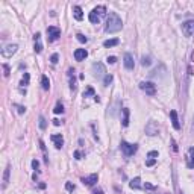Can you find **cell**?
Here are the masks:
<instances>
[{
    "label": "cell",
    "mask_w": 194,
    "mask_h": 194,
    "mask_svg": "<svg viewBox=\"0 0 194 194\" xmlns=\"http://www.w3.org/2000/svg\"><path fill=\"white\" fill-rule=\"evenodd\" d=\"M123 27V21L118 17L117 12H109L108 20H106V26H105V32L106 34H115L118 31H121Z\"/></svg>",
    "instance_id": "obj_1"
},
{
    "label": "cell",
    "mask_w": 194,
    "mask_h": 194,
    "mask_svg": "<svg viewBox=\"0 0 194 194\" xmlns=\"http://www.w3.org/2000/svg\"><path fill=\"white\" fill-rule=\"evenodd\" d=\"M106 15V6H103V5H100V6H95L91 12H89V21L92 23V24H97V23H100V20L103 18Z\"/></svg>",
    "instance_id": "obj_2"
},
{
    "label": "cell",
    "mask_w": 194,
    "mask_h": 194,
    "mask_svg": "<svg viewBox=\"0 0 194 194\" xmlns=\"http://www.w3.org/2000/svg\"><path fill=\"white\" fill-rule=\"evenodd\" d=\"M120 149H121V152L124 153V156H132V155L138 150V144H131V143L121 141V143H120Z\"/></svg>",
    "instance_id": "obj_3"
},
{
    "label": "cell",
    "mask_w": 194,
    "mask_h": 194,
    "mask_svg": "<svg viewBox=\"0 0 194 194\" xmlns=\"http://www.w3.org/2000/svg\"><path fill=\"white\" fill-rule=\"evenodd\" d=\"M140 88H141L147 95H155V94H156V86H155V83H152V82H141V83H140Z\"/></svg>",
    "instance_id": "obj_4"
},
{
    "label": "cell",
    "mask_w": 194,
    "mask_h": 194,
    "mask_svg": "<svg viewBox=\"0 0 194 194\" xmlns=\"http://www.w3.org/2000/svg\"><path fill=\"white\" fill-rule=\"evenodd\" d=\"M47 38H49V41H56L59 37H61V29L59 27H56V26H49L47 27Z\"/></svg>",
    "instance_id": "obj_5"
},
{
    "label": "cell",
    "mask_w": 194,
    "mask_h": 194,
    "mask_svg": "<svg viewBox=\"0 0 194 194\" xmlns=\"http://www.w3.org/2000/svg\"><path fill=\"white\" fill-rule=\"evenodd\" d=\"M182 32L185 37H191L194 34V20H188V21L182 23Z\"/></svg>",
    "instance_id": "obj_6"
},
{
    "label": "cell",
    "mask_w": 194,
    "mask_h": 194,
    "mask_svg": "<svg viewBox=\"0 0 194 194\" xmlns=\"http://www.w3.org/2000/svg\"><path fill=\"white\" fill-rule=\"evenodd\" d=\"M123 64H124V67H126L128 70H134V67H135L134 56H132L131 53H124V56H123Z\"/></svg>",
    "instance_id": "obj_7"
},
{
    "label": "cell",
    "mask_w": 194,
    "mask_h": 194,
    "mask_svg": "<svg viewBox=\"0 0 194 194\" xmlns=\"http://www.w3.org/2000/svg\"><path fill=\"white\" fill-rule=\"evenodd\" d=\"M97 179H99L97 173H92V174H89V176H86V177H82V183L86 185V186H92V185H95Z\"/></svg>",
    "instance_id": "obj_8"
},
{
    "label": "cell",
    "mask_w": 194,
    "mask_h": 194,
    "mask_svg": "<svg viewBox=\"0 0 194 194\" xmlns=\"http://www.w3.org/2000/svg\"><path fill=\"white\" fill-rule=\"evenodd\" d=\"M17 49H18L17 44H9V46H6V47L2 50V55H3L5 58H11V56L17 52Z\"/></svg>",
    "instance_id": "obj_9"
},
{
    "label": "cell",
    "mask_w": 194,
    "mask_h": 194,
    "mask_svg": "<svg viewBox=\"0 0 194 194\" xmlns=\"http://www.w3.org/2000/svg\"><path fill=\"white\" fill-rule=\"evenodd\" d=\"M34 40H35V47H34V50H35L37 53H41V52H43V44H41V34H40V32H37V34L34 35Z\"/></svg>",
    "instance_id": "obj_10"
},
{
    "label": "cell",
    "mask_w": 194,
    "mask_h": 194,
    "mask_svg": "<svg viewBox=\"0 0 194 194\" xmlns=\"http://www.w3.org/2000/svg\"><path fill=\"white\" fill-rule=\"evenodd\" d=\"M88 56V52L85 49H76L74 50V59L76 61H83Z\"/></svg>",
    "instance_id": "obj_11"
},
{
    "label": "cell",
    "mask_w": 194,
    "mask_h": 194,
    "mask_svg": "<svg viewBox=\"0 0 194 194\" xmlns=\"http://www.w3.org/2000/svg\"><path fill=\"white\" fill-rule=\"evenodd\" d=\"M170 118H171V124L176 131L180 129V123H179V118H177V112L176 111H170Z\"/></svg>",
    "instance_id": "obj_12"
},
{
    "label": "cell",
    "mask_w": 194,
    "mask_h": 194,
    "mask_svg": "<svg viewBox=\"0 0 194 194\" xmlns=\"http://www.w3.org/2000/svg\"><path fill=\"white\" fill-rule=\"evenodd\" d=\"M50 138H52V141L55 143V147H56V149H61V147L64 146V138H62V135H61V134L52 135Z\"/></svg>",
    "instance_id": "obj_13"
},
{
    "label": "cell",
    "mask_w": 194,
    "mask_h": 194,
    "mask_svg": "<svg viewBox=\"0 0 194 194\" xmlns=\"http://www.w3.org/2000/svg\"><path fill=\"white\" fill-rule=\"evenodd\" d=\"M186 167H188V168H194V147H189V150H188Z\"/></svg>",
    "instance_id": "obj_14"
},
{
    "label": "cell",
    "mask_w": 194,
    "mask_h": 194,
    "mask_svg": "<svg viewBox=\"0 0 194 194\" xmlns=\"http://www.w3.org/2000/svg\"><path fill=\"white\" fill-rule=\"evenodd\" d=\"M92 70H94V74H95V76H102V74H105V67H103V64H100V62L92 64Z\"/></svg>",
    "instance_id": "obj_15"
},
{
    "label": "cell",
    "mask_w": 194,
    "mask_h": 194,
    "mask_svg": "<svg viewBox=\"0 0 194 194\" xmlns=\"http://www.w3.org/2000/svg\"><path fill=\"white\" fill-rule=\"evenodd\" d=\"M67 76H68V79H70V88H71V89H74V88H76V79H74V68H68V71H67Z\"/></svg>",
    "instance_id": "obj_16"
},
{
    "label": "cell",
    "mask_w": 194,
    "mask_h": 194,
    "mask_svg": "<svg viewBox=\"0 0 194 194\" xmlns=\"http://www.w3.org/2000/svg\"><path fill=\"white\" fill-rule=\"evenodd\" d=\"M73 15H74V18L77 20V21H80L82 18H83V12H82V8L80 6H73Z\"/></svg>",
    "instance_id": "obj_17"
},
{
    "label": "cell",
    "mask_w": 194,
    "mask_h": 194,
    "mask_svg": "<svg viewBox=\"0 0 194 194\" xmlns=\"http://www.w3.org/2000/svg\"><path fill=\"white\" fill-rule=\"evenodd\" d=\"M118 43H120V40H118V38H111V40H106V41H103V47L109 49V47L118 46Z\"/></svg>",
    "instance_id": "obj_18"
},
{
    "label": "cell",
    "mask_w": 194,
    "mask_h": 194,
    "mask_svg": "<svg viewBox=\"0 0 194 194\" xmlns=\"http://www.w3.org/2000/svg\"><path fill=\"white\" fill-rule=\"evenodd\" d=\"M41 86H43L44 91H49V88H50V80H49V77L46 74L41 76Z\"/></svg>",
    "instance_id": "obj_19"
},
{
    "label": "cell",
    "mask_w": 194,
    "mask_h": 194,
    "mask_svg": "<svg viewBox=\"0 0 194 194\" xmlns=\"http://www.w3.org/2000/svg\"><path fill=\"white\" fill-rule=\"evenodd\" d=\"M129 109L128 108H123V121H121V124L124 126V128H128L129 126Z\"/></svg>",
    "instance_id": "obj_20"
},
{
    "label": "cell",
    "mask_w": 194,
    "mask_h": 194,
    "mask_svg": "<svg viewBox=\"0 0 194 194\" xmlns=\"http://www.w3.org/2000/svg\"><path fill=\"white\" fill-rule=\"evenodd\" d=\"M146 132H147L149 135H156V134H158V128H155V123H153V121H150V123L147 124Z\"/></svg>",
    "instance_id": "obj_21"
},
{
    "label": "cell",
    "mask_w": 194,
    "mask_h": 194,
    "mask_svg": "<svg viewBox=\"0 0 194 194\" xmlns=\"http://www.w3.org/2000/svg\"><path fill=\"white\" fill-rule=\"evenodd\" d=\"M9 174H11V165H8V167L5 168V173H3V186L8 185V182H9Z\"/></svg>",
    "instance_id": "obj_22"
},
{
    "label": "cell",
    "mask_w": 194,
    "mask_h": 194,
    "mask_svg": "<svg viewBox=\"0 0 194 194\" xmlns=\"http://www.w3.org/2000/svg\"><path fill=\"white\" fill-rule=\"evenodd\" d=\"M140 182H141V179H140V177H135V179H132V180H131L129 186H131L132 189H140V188H141Z\"/></svg>",
    "instance_id": "obj_23"
},
{
    "label": "cell",
    "mask_w": 194,
    "mask_h": 194,
    "mask_svg": "<svg viewBox=\"0 0 194 194\" xmlns=\"http://www.w3.org/2000/svg\"><path fill=\"white\" fill-rule=\"evenodd\" d=\"M29 79H31L29 73H24V76H23V79H21L20 85H21V86H26V85H29Z\"/></svg>",
    "instance_id": "obj_24"
},
{
    "label": "cell",
    "mask_w": 194,
    "mask_h": 194,
    "mask_svg": "<svg viewBox=\"0 0 194 194\" xmlns=\"http://www.w3.org/2000/svg\"><path fill=\"white\" fill-rule=\"evenodd\" d=\"M40 147H41V150H43V153H44V161H46V162H49V156H47V150H46V144H44V141H40Z\"/></svg>",
    "instance_id": "obj_25"
},
{
    "label": "cell",
    "mask_w": 194,
    "mask_h": 194,
    "mask_svg": "<svg viewBox=\"0 0 194 194\" xmlns=\"http://www.w3.org/2000/svg\"><path fill=\"white\" fill-rule=\"evenodd\" d=\"M89 95H92V97L95 95V92H94V88H92V86H88V88H86V91L83 92V97H89Z\"/></svg>",
    "instance_id": "obj_26"
},
{
    "label": "cell",
    "mask_w": 194,
    "mask_h": 194,
    "mask_svg": "<svg viewBox=\"0 0 194 194\" xmlns=\"http://www.w3.org/2000/svg\"><path fill=\"white\" fill-rule=\"evenodd\" d=\"M53 112H55V114H62V112H64V106H62V103H58V105L55 106Z\"/></svg>",
    "instance_id": "obj_27"
},
{
    "label": "cell",
    "mask_w": 194,
    "mask_h": 194,
    "mask_svg": "<svg viewBox=\"0 0 194 194\" xmlns=\"http://www.w3.org/2000/svg\"><path fill=\"white\" fill-rule=\"evenodd\" d=\"M76 38H77V41H79V43H82V44H85V43L88 41V38H86L85 35H82V34H77V35H76Z\"/></svg>",
    "instance_id": "obj_28"
},
{
    "label": "cell",
    "mask_w": 194,
    "mask_h": 194,
    "mask_svg": "<svg viewBox=\"0 0 194 194\" xmlns=\"http://www.w3.org/2000/svg\"><path fill=\"white\" fill-rule=\"evenodd\" d=\"M141 64H143L144 67L150 65V64H152V61H150V56H143V59H141Z\"/></svg>",
    "instance_id": "obj_29"
},
{
    "label": "cell",
    "mask_w": 194,
    "mask_h": 194,
    "mask_svg": "<svg viewBox=\"0 0 194 194\" xmlns=\"http://www.w3.org/2000/svg\"><path fill=\"white\" fill-rule=\"evenodd\" d=\"M58 61H59V55H58V53H53V55L50 56V62L55 65V64H58Z\"/></svg>",
    "instance_id": "obj_30"
},
{
    "label": "cell",
    "mask_w": 194,
    "mask_h": 194,
    "mask_svg": "<svg viewBox=\"0 0 194 194\" xmlns=\"http://www.w3.org/2000/svg\"><path fill=\"white\" fill-rule=\"evenodd\" d=\"M111 82H112V76H111V74H106V76H105V79H103V85H105V86H108Z\"/></svg>",
    "instance_id": "obj_31"
},
{
    "label": "cell",
    "mask_w": 194,
    "mask_h": 194,
    "mask_svg": "<svg viewBox=\"0 0 194 194\" xmlns=\"http://www.w3.org/2000/svg\"><path fill=\"white\" fill-rule=\"evenodd\" d=\"M46 128H47V123H46V118H44V117L41 115V117H40V129H43V131H44Z\"/></svg>",
    "instance_id": "obj_32"
},
{
    "label": "cell",
    "mask_w": 194,
    "mask_h": 194,
    "mask_svg": "<svg viewBox=\"0 0 194 194\" xmlns=\"http://www.w3.org/2000/svg\"><path fill=\"white\" fill-rule=\"evenodd\" d=\"M15 108H17V111H18V114H24L26 112V108L23 106V105H14Z\"/></svg>",
    "instance_id": "obj_33"
},
{
    "label": "cell",
    "mask_w": 194,
    "mask_h": 194,
    "mask_svg": "<svg viewBox=\"0 0 194 194\" xmlns=\"http://www.w3.org/2000/svg\"><path fill=\"white\" fill-rule=\"evenodd\" d=\"M155 164H156V159H155V158H150V159L146 161V165H147V167H153Z\"/></svg>",
    "instance_id": "obj_34"
},
{
    "label": "cell",
    "mask_w": 194,
    "mask_h": 194,
    "mask_svg": "<svg viewBox=\"0 0 194 194\" xmlns=\"http://www.w3.org/2000/svg\"><path fill=\"white\" fill-rule=\"evenodd\" d=\"M106 62H108V64H115V62H117V58H115V56H108V58H106Z\"/></svg>",
    "instance_id": "obj_35"
},
{
    "label": "cell",
    "mask_w": 194,
    "mask_h": 194,
    "mask_svg": "<svg viewBox=\"0 0 194 194\" xmlns=\"http://www.w3.org/2000/svg\"><path fill=\"white\" fill-rule=\"evenodd\" d=\"M65 189H67V191H74V185H73L71 182H67V183H65Z\"/></svg>",
    "instance_id": "obj_36"
},
{
    "label": "cell",
    "mask_w": 194,
    "mask_h": 194,
    "mask_svg": "<svg viewBox=\"0 0 194 194\" xmlns=\"http://www.w3.org/2000/svg\"><path fill=\"white\" fill-rule=\"evenodd\" d=\"M144 188H146V189H156V186H155L153 183H149V182L144 183Z\"/></svg>",
    "instance_id": "obj_37"
},
{
    "label": "cell",
    "mask_w": 194,
    "mask_h": 194,
    "mask_svg": "<svg viewBox=\"0 0 194 194\" xmlns=\"http://www.w3.org/2000/svg\"><path fill=\"white\" fill-rule=\"evenodd\" d=\"M82 156H83V153H82L80 150H76V152H74V158H76V159H82Z\"/></svg>",
    "instance_id": "obj_38"
},
{
    "label": "cell",
    "mask_w": 194,
    "mask_h": 194,
    "mask_svg": "<svg viewBox=\"0 0 194 194\" xmlns=\"http://www.w3.org/2000/svg\"><path fill=\"white\" fill-rule=\"evenodd\" d=\"M3 70H5V76L8 77L9 76V65L8 64H3Z\"/></svg>",
    "instance_id": "obj_39"
},
{
    "label": "cell",
    "mask_w": 194,
    "mask_h": 194,
    "mask_svg": "<svg viewBox=\"0 0 194 194\" xmlns=\"http://www.w3.org/2000/svg\"><path fill=\"white\" fill-rule=\"evenodd\" d=\"M147 156H149V158H155V156H158V152H156V150H150V152L147 153Z\"/></svg>",
    "instance_id": "obj_40"
},
{
    "label": "cell",
    "mask_w": 194,
    "mask_h": 194,
    "mask_svg": "<svg viewBox=\"0 0 194 194\" xmlns=\"http://www.w3.org/2000/svg\"><path fill=\"white\" fill-rule=\"evenodd\" d=\"M38 167H40V162H38L37 159H34V161H32V168H34V170H38Z\"/></svg>",
    "instance_id": "obj_41"
},
{
    "label": "cell",
    "mask_w": 194,
    "mask_h": 194,
    "mask_svg": "<svg viewBox=\"0 0 194 194\" xmlns=\"http://www.w3.org/2000/svg\"><path fill=\"white\" fill-rule=\"evenodd\" d=\"M171 146H173V150H174V152H177V144H176V141H174V140H171Z\"/></svg>",
    "instance_id": "obj_42"
},
{
    "label": "cell",
    "mask_w": 194,
    "mask_h": 194,
    "mask_svg": "<svg viewBox=\"0 0 194 194\" xmlns=\"http://www.w3.org/2000/svg\"><path fill=\"white\" fill-rule=\"evenodd\" d=\"M92 194H103V191H102V189H100V188H99V189H95V191H94V192H92Z\"/></svg>",
    "instance_id": "obj_43"
},
{
    "label": "cell",
    "mask_w": 194,
    "mask_h": 194,
    "mask_svg": "<svg viewBox=\"0 0 194 194\" xmlns=\"http://www.w3.org/2000/svg\"><path fill=\"white\" fill-rule=\"evenodd\" d=\"M53 124H55V126H59V124H61V121H59V120H56V118H55V120H53Z\"/></svg>",
    "instance_id": "obj_44"
},
{
    "label": "cell",
    "mask_w": 194,
    "mask_h": 194,
    "mask_svg": "<svg viewBox=\"0 0 194 194\" xmlns=\"http://www.w3.org/2000/svg\"><path fill=\"white\" fill-rule=\"evenodd\" d=\"M192 126H194V124H192Z\"/></svg>",
    "instance_id": "obj_45"
}]
</instances>
